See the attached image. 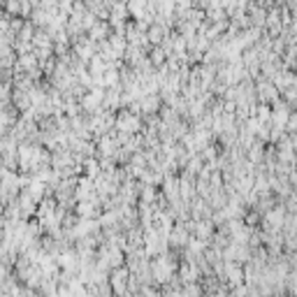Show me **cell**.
Returning <instances> with one entry per match:
<instances>
[]
</instances>
